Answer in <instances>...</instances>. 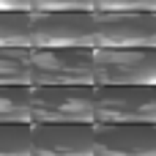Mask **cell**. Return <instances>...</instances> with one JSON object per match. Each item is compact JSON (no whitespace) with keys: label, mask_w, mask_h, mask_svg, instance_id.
Segmentation results:
<instances>
[{"label":"cell","mask_w":156,"mask_h":156,"mask_svg":"<svg viewBox=\"0 0 156 156\" xmlns=\"http://www.w3.org/2000/svg\"><path fill=\"white\" fill-rule=\"evenodd\" d=\"M30 123H93V85H30Z\"/></svg>","instance_id":"1"},{"label":"cell","mask_w":156,"mask_h":156,"mask_svg":"<svg viewBox=\"0 0 156 156\" xmlns=\"http://www.w3.org/2000/svg\"><path fill=\"white\" fill-rule=\"evenodd\" d=\"M30 47H96L93 11H30Z\"/></svg>","instance_id":"2"},{"label":"cell","mask_w":156,"mask_h":156,"mask_svg":"<svg viewBox=\"0 0 156 156\" xmlns=\"http://www.w3.org/2000/svg\"><path fill=\"white\" fill-rule=\"evenodd\" d=\"M93 123H156V90L148 85H93Z\"/></svg>","instance_id":"3"},{"label":"cell","mask_w":156,"mask_h":156,"mask_svg":"<svg viewBox=\"0 0 156 156\" xmlns=\"http://www.w3.org/2000/svg\"><path fill=\"white\" fill-rule=\"evenodd\" d=\"M30 85H93V49L30 47Z\"/></svg>","instance_id":"4"},{"label":"cell","mask_w":156,"mask_h":156,"mask_svg":"<svg viewBox=\"0 0 156 156\" xmlns=\"http://www.w3.org/2000/svg\"><path fill=\"white\" fill-rule=\"evenodd\" d=\"M93 22L101 49L156 47V11H93Z\"/></svg>","instance_id":"5"},{"label":"cell","mask_w":156,"mask_h":156,"mask_svg":"<svg viewBox=\"0 0 156 156\" xmlns=\"http://www.w3.org/2000/svg\"><path fill=\"white\" fill-rule=\"evenodd\" d=\"M93 85H148L156 88V47L148 49H93Z\"/></svg>","instance_id":"6"},{"label":"cell","mask_w":156,"mask_h":156,"mask_svg":"<svg viewBox=\"0 0 156 156\" xmlns=\"http://www.w3.org/2000/svg\"><path fill=\"white\" fill-rule=\"evenodd\" d=\"M90 156H156V123H93Z\"/></svg>","instance_id":"7"},{"label":"cell","mask_w":156,"mask_h":156,"mask_svg":"<svg viewBox=\"0 0 156 156\" xmlns=\"http://www.w3.org/2000/svg\"><path fill=\"white\" fill-rule=\"evenodd\" d=\"M93 123H30V156H90Z\"/></svg>","instance_id":"8"},{"label":"cell","mask_w":156,"mask_h":156,"mask_svg":"<svg viewBox=\"0 0 156 156\" xmlns=\"http://www.w3.org/2000/svg\"><path fill=\"white\" fill-rule=\"evenodd\" d=\"M0 123H30V85H0Z\"/></svg>","instance_id":"9"},{"label":"cell","mask_w":156,"mask_h":156,"mask_svg":"<svg viewBox=\"0 0 156 156\" xmlns=\"http://www.w3.org/2000/svg\"><path fill=\"white\" fill-rule=\"evenodd\" d=\"M0 85H30L27 47H0Z\"/></svg>","instance_id":"10"},{"label":"cell","mask_w":156,"mask_h":156,"mask_svg":"<svg viewBox=\"0 0 156 156\" xmlns=\"http://www.w3.org/2000/svg\"><path fill=\"white\" fill-rule=\"evenodd\" d=\"M0 47L30 49V14L27 11H0Z\"/></svg>","instance_id":"11"},{"label":"cell","mask_w":156,"mask_h":156,"mask_svg":"<svg viewBox=\"0 0 156 156\" xmlns=\"http://www.w3.org/2000/svg\"><path fill=\"white\" fill-rule=\"evenodd\" d=\"M0 156H30V123H0Z\"/></svg>","instance_id":"12"},{"label":"cell","mask_w":156,"mask_h":156,"mask_svg":"<svg viewBox=\"0 0 156 156\" xmlns=\"http://www.w3.org/2000/svg\"><path fill=\"white\" fill-rule=\"evenodd\" d=\"M93 11H156V0H93Z\"/></svg>","instance_id":"13"},{"label":"cell","mask_w":156,"mask_h":156,"mask_svg":"<svg viewBox=\"0 0 156 156\" xmlns=\"http://www.w3.org/2000/svg\"><path fill=\"white\" fill-rule=\"evenodd\" d=\"M33 11H93V0H33Z\"/></svg>","instance_id":"14"},{"label":"cell","mask_w":156,"mask_h":156,"mask_svg":"<svg viewBox=\"0 0 156 156\" xmlns=\"http://www.w3.org/2000/svg\"><path fill=\"white\" fill-rule=\"evenodd\" d=\"M0 11H33V0H0Z\"/></svg>","instance_id":"15"}]
</instances>
